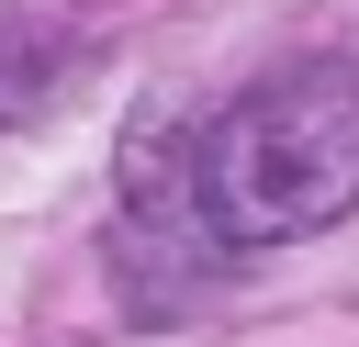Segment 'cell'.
Returning <instances> with one entry per match:
<instances>
[{"label": "cell", "mask_w": 359, "mask_h": 347, "mask_svg": "<svg viewBox=\"0 0 359 347\" xmlns=\"http://www.w3.org/2000/svg\"><path fill=\"white\" fill-rule=\"evenodd\" d=\"M56 78H67V34H56L45 11H11V0H0V134L34 123V112L56 101Z\"/></svg>", "instance_id": "2"}, {"label": "cell", "mask_w": 359, "mask_h": 347, "mask_svg": "<svg viewBox=\"0 0 359 347\" xmlns=\"http://www.w3.org/2000/svg\"><path fill=\"white\" fill-rule=\"evenodd\" d=\"M191 190L213 246H303L359 201V67L292 56L258 90H236L191 134Z\"/></svg>", "instance_id": "1"}]
</instances>
